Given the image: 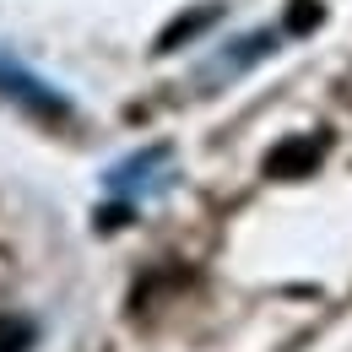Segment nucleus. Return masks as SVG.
<instances>
[{
    "label": "nucleus",
    "instance_id": "obj_1",
    "mask_svg": "<svg viewBox=\"0 0 352 352\" xmlns=\"http://www.w3.org/2000/svg\"><path fill=\"white\" fill-rule=\"evenodd\" d=\"M320 157H325V141L320 135H298V141H282L271 157H265V168L276 179H298L309 168H320Z\"/></svg>",
    "mask_w": 352,
    "mask_h": 352
},
{
    "label": "nucleus",
    "instance_id": "obj_2",
    "mask_svg": "<svg viewBox=\"0 0 352 352\" xmlns=\"http://www.w3.org/2000/svg\"><path fill=\"white\" fill-rule=\"evenodd\" d=\"M33 347V325L22 314H6L0 309V352H28Z\"/></svg>",
    "mask_w": 352,
    "mask_h": 352
}]
</instances>
